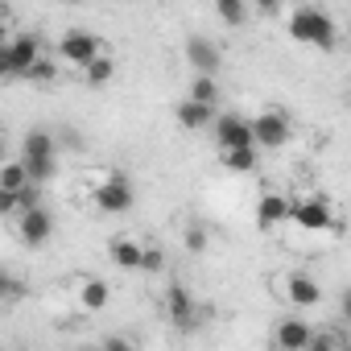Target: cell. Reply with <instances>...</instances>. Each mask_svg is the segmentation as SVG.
<instances>
[{
  "label": "cell",
  "instance_id": "21",
  "mask_svg": "<svg viewBox=\"0 0 351 351\" xmlns=\"http://www.w3.org/2000/svg\"><path fill=\"white\" fill-rule=\"evenodd\" d=\"M112 75H116V62H112L108 54H99L91 66H83V83H87V87H95V91H99V87H108V83H112Z\"/></svg>",
  "mask_w": 351,
  "mask_h": 351
},
{
  "label": "cell",
  "instance_id": "2",
  "mask_svg": "<svg viewBox=\"0 0 351 351\" xmlns=\"http://www.w3.org/2000/svg\"><path fill=\"white\" fill-rule=\"evenodd\" d=\"M21 161L29 169V178L38 186H46L54 173H58V145H54V136L46 128H29L25 141H21Z\"/></svg>",
  "mask_w": 351,
  "mask_h": 351
},
{
  "label": "cell",
  "instance_id": "10",
  "mask_svg": "<svg viewBox=\"0 0 351 351\" xmlns=\"http://www.w3.org/2000/svg\"><path fill=\"white\" fill-rule=\"evenodd\" d=\"M186 62H191L195 75H215V71L223 66L219 46H215L211 38H203V34H191V38H186Z\"/></svg>",
  "mask_w": 351,
  "mask_h": 351
},
{
  "label": "cell",
  "instance_id": "23",
  "mask_svg": "<svg viewBox=\"0 0 351 351\" xmlns=\"http://www.w3.org/2000/svg\"><path fill=\"white\" fill-rule=\"evenodd\" d=\"M191 95L203 99V104H215V99H219V83H215V75H195V79H191Z\"/></svg>",
  "mask_w": 351,
  "mask_h": 351
},
{
  "label": "cell",
  "instance_id": "14",
  "mask_svg": "<svg viewBox=\"0 0 351 351\" xmlns=\"http://www.w3.org/2000/svg\"><path fill=\"white\" fill-rule=\"evenodd\" d=\"M215 104H203V99H195V95H186L182 104H178V112H173V120H178L186 132H199V128H211L215 124Z\"/></svg>",
  "mask_w": 351,
  "mask_h": 351
},
{
  "label": "cell",
  "instance_id": "5",
  "mask_svg": "<svg viewBox=\"0 0 351 351\" xmlns=\"http://www.w3.org/2000/svg\"><path fill=\"white\" fill-rule=\"evenodd\" d=\"M252 128H256V149H285L289 136H293V120L281 108H265L252 120Z\"/></svg>",
  "mask_w": 351,
  "mask_h": 351
},
{
  "label": "cell",
  "instance_id": "18",
  "mask_svg": "<svg viewBox=\"0 0 351 351\" xmlns=\"http://www.w3.org/2000/svg\"><path fill=\"white\" fill-rule=\"evenodd\" d=\"M79 302H83V310L99 314V310L112 302V289H108V281H99V277H87V281L79 285Z\"/></svg>",
  "mask_w": 351,
  "mask_h": 351
},
{
  "label": "cell",
  "instance_id": "29",
  "mask_svg": "<svg viewBox=\"0 0 351 351\" xmlns=\"http://www.w3.org/2000/svg\"><path fill=\"white\" fill-rule=\"evenodd\" d=\"M62 5H79V0H62Z\"/></svg>",
  "mask_w": 351,
  "mask_h": 351
},
{
  "label": "cell",
  "instance_id": "26",
  "mask_svg": "<svg viewBox=\"0 0 351 351\" xmlns=\"http://www.w3.org/2000/svg\"><path fill=\"white\" fill-rule=\"evenodd\" d=\"M99 347H104V351H132V339H124V335H112V339H104Z\"/></svg>",
  "mask_w": 351,
  "mask_h": 351
},
{
  "label": "cell",
  "instance_id": "28",
  "mask_svg": "<svg viewBox=\"0 0 351 351\" xmlns=\"http://www.w3.org/2000/svg\"><path fill=\"white\" fill-rule=\"evenodd\" d=\"M252 5H256L265 17H277V13H281V0H252Z\"/></svg>",
  "mask_w": 351,
  "mask_h": 351
},
{
  "label": "cell",
  "instance_id": "12",
  "mask_svg": "<svg viewBox=\"0 0 351 351\" xmlns=\"http://www.w3.org/2000/svg\"><path fill=\"white\" fill-rule=\"evenodd\" d=\"M289 219L302 232H322V228H330V203L326 199H298L293 211H289Z\"/></svg>",
  "mask_w": 351,
  "mask_h": 351
},
{
  "label": "cell",
  "instance_id": "27",
  "mask_svg": "<svg viewBox=\"0 0 351 351\" xmlns=\"http://www.w3.org/2000/svg\"><path fill=\"white\" fill-rule=\"evenodd\" d=\"M339 318H343V322L351 326V285H347V289L339 293Z\"/></svg>",
  "mask_w": 351,
  "mask_h": 351
},
{
  "label": "cell",
  "instance_id": "4",
  "mask_svg": "<svg viewBox=\"0 0 351 351\" xmlns=\"http://www.w3.org/2000/svg\"><path fill=\"white\" fill-rule=\"evenodd\" d=\"M132 203H136V186L128 173H108L95 186V207L104 215H124V211H132Z\"/></svg>",
  "mask_w": 351,
  "mask_h": 351
},
{
  "label": "cell",
  "instance_id": "11",
  "mask_svg": "<svg viewBox=\"0 0 351 351\" xmlns=\"http://www.w3.org/2000/svg\"><path fill=\"white\" fill-rule=\"evenodd\" d=\"M273 343L281 347V351H306L310 343H314V330H310V322L306 318H281L277 326H273Z\"/></svg>",
  "mask_w": 351,
  "mask_h": 351
},
{
  "label": "cell",
  "instance_id": "24",
  "mask_svg": "<svg viewBox=\"0 0 351 351\" xmlns=\"http://www.w3.org/2000/svg\"><path fill=\"white\" fill-rule=\"evenodd\" d=\"M54 75H58V71H54V62H50V58L42 54V58H38V62L29 66V75H25V79H29L34 87H50V83H54Z\"/></svg>",
  "mask_w": 351,
  "mask_h": 351
},
{
  "label": "cell",
  "instance_id": "6",
  "mask_svg": "<svg viewBox=\"0 0 351 351\" xmlns=\"http://www.w3.org/2000/svg\"><path fill=\"white\" fill-rule=\"evenodd\" d=\"M58 54L71 62V66H91L99 54H104V42L95 38V34H87V29H66L62 34V42H58Z\"/></svg>",
  "mask_w": 351,
  "mask_h": 351
},
{
  "label": "cell",
  "instance_id": "13",
  "mask_svg": "<svg viewBox=\"0 0 351 351\" xmlns=\"http://www.w3.org/2000/svg\"><path fill=\"white\" fill-rule=\"evenodd\" d=\"M108 256H112L116 269L141 273V265H145V244L132 240V236H112V240H108Z\"/></svg>",
  "mask_w": 351,
  "mask_h": 351
},
{
  "label": "cell",
  "instance_id": "8",
  "mask_svg": "<svg viewBox=\"0 0 351 351\" xmlns=\"http://www.w3.org/2000/svg\"><path fill=\"white\" fill-rule=\"evenodd\" d=\"M211 132H215V145H219V149H232V145H256V128H252V120H244L240 112H223V116H215Z\"/></svg>",
  "mask_w": 351,
  "mask_h": 351
},
{
  "label": "cell",
  "instance_id": "20",
  "mask_svg": "<svg viewBox=\"0 0 351 351\" xmlns=\"http://www.w3.org/2000/svg\"><path fill=\"white\" fill-rule=\"evenodd\" d=\"M215 13H219L223 25L244 29V25H248V0H215Z\"/></svg>",
  "mask_w": 351,
  "mask_h": 351
},
{
  "label": "cell",
  "instance_id": "7",
  "mask_svg": "<svg viewBox=\"0 0 351 351\" xmlns=\"http://www.w3.org/2000/svg\"><path fill=\"white\" fill-rule=\"evenodd\" d=\"M165 318L178 326V330H195L199 326V302L191 298L186 285H165Z\"/></svg>",
  "mask_w": 351,
  "mask_h": 351
},
{
  "label": "cell",
  "instance_id": "16",
  "mask_svg": "<svg viewBox=\"0 0 351 351\" xmlns=\"http://www.w3.org/2000/svg\"><path fill=\"white\" fill-rule=\"evenodd\" d=\"M285 293H289V302H293L298 310H314V306L322 302V289H318V281H314L310 273H289V277H285Z\"/></svg>",
  "mask_w": 351,
  "mask_h": 351
},
{
  "label": "cell",
  "instance_id": "17",
  "mask_svg": "<svg viewBox=\"0 0 351 351\" xmlns=\"http://www.w3.org/2000/svg\"><path fill=\"white\" fill-rule=\"evenodd\" d=\"M261 161V149L256 145H232V149H219V165L228 173H252Z\"/></svg>",
  "mask_w": 351,
  "mask_h": 351
},
{
  "label": "cell",
  "instance_id": "19",
  "mask_svg": "<svg viewBox=\"0 0 351 351\" xmlns=\"http://www.w3.org/2000/svg\"><path fill=\"white\" fill-rule=\"evenodd\" d=\"M29 182H34V178H29V169H25V161H21V157L0 165V191H25Z\"/></svg>",
  "mask_w": 351,
  "mask_h": 351
},
{
  "label": "cell",
  "instance_id": "9",
  "mask_svg": "<svg viewBox=\"0 0 351 351\" xmlns=\"http://www.w3.org/2000/svg\"><path fill=\"white\" fill-rule=\"evenodd\" d=\"M17 236H21V244H29V248L50 244V236H54V215H50L42 203L29 207V211H21V215H17Z\"/></svg>",
  "mask_w": 351,
  "mask_h": 351
},
{
  "label": "cell",
  "instance_id": "30",
  "mask_svg": "<svg viewBox=\"0 0 351 351\" xmlns=\"http://www.w3.org/2000/svg\"><path fill=\"white\" fill-rule=\"evenodd\" d=\"M347 99H351V95H347Z\"/></svg>",
  "mask_w": 351,
  "mask_h": 351
},
{
  "label": "cell",
  "instance_id": "25",
  "mask_svg": "<svg viewBox=\"0 0 351 351\" xmlns=\"http://www.w3.org/2000/svg\"><path fill=\"white\" fill-rule=\"evenodd\" d=\"M141 273H165V248L161 244H145V265Z\"/></svg>",
  "mask_w": 351,
  "mask_h": 351
},
{
  "label": "cell",
  "instance_id": "3",
  "mask_svg": "<svg viewBox=\"0 0 351 351\" xmlns=\"http://www.w3.org/2000/svg\"><path fill=\"white\" fill-rule=\"evenodd\" d=\"M38 58H42V38L38 34H17V38H9L0 46V66H5V75H13V79H25Z\"/></svg>",
  "mask_w": 351,
  "mask_h": 351
},
{
  "label": "cell",
  "instance_id": "22",
  "mask_svg": "<svg viewBox=\"0 0 351 351\" xmlns=\"http://www.w3.org/2000/svg\"><path fill=\"white\" fill-rule=\"evenodd\" d=\"M207 244H211L207 228H203L199 219H191V223H186V232H182V248H186L191 256H203V252H207Z\"/></svg>",
  "mask_w": 351,
  "mask_h": 351
},
{
  "label": "cell",
  "instance_id": "15",
  "mask_svg": "<svg viewBox=\"0 0 351 351\" xmlns=\"http://www.w3.org/2000/svg\"><path fill=\"white\" fill-rule=\"evenodd\" d=\"M289 211H293V203L285 199V195H277V191H265L261 199H256V228H281L285 219H289Z\"/></svg>",
  "mask_w": 351,
  "mask_h": 351
},
{
  "label": "cell",
  "instance_id": "1",
  "mask_svg": "<svg viewBox=\"0 0 351 351\" xmlns=\"http://www.w3.org/2000/svg\"><path fill=\"white\" fill-rule=\"evenodd\" d=\"M289 38L298 42V46H314V50H335V42H339V34H335V25H330V17L318 9V5H298L293 13H289Z\"/></svg>",
  "mask_w": 351,
  "mask_h": 351
}]
</instances>
